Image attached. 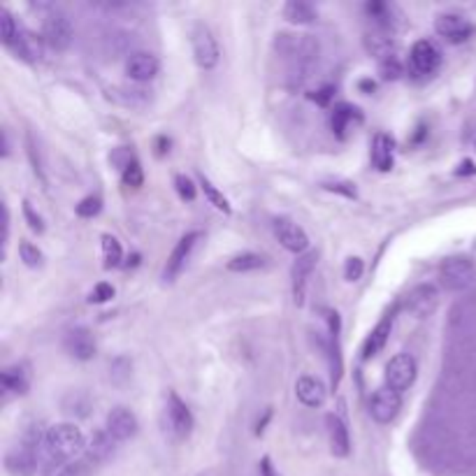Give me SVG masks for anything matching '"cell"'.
Here are the masks:
<instances>
[{"label":"cell","instance_id":"cell-1","mask_svg":"<svg viewBox=\"0 0 476 476\" xmlns=\"http://www.w3.org/2000/svg\"><path fill=\"white\" fill-rule=\"evenodd\" d=\"M274 51L291 63V80L293 86H300L307 80L311 67L321 54V45L314 36L307 33H276L274 36Z\"/></svg>","mask_w":476,"mask_h":476},{"label":"cell","instance_id":"cell-2","mask_svg":"<svg viewBox=\"0 0 476 476\" xmlns=\"http://www.w3.org/2000/svg\"><path fill=\"white\" fill-rule=\"evenodd\" d=\"M47 460H72L86 451V437L75 423H56L47 430L45 437Z\"/></svg>","mask_w":476,"mask_h":476},{"label":"cell","instance_id":"cell-3","mask_svg":"<svg viewBox=\"0 0 476 476\" xmlns=\"http://www.w3.org/2000/svg\"><path fill=\"white\" fill-rule=\"evenodd\" d=\"M163 426H166V432L175 439V441H184L190 437L193 432V413H190L188 404L181 400V397L170 391L166 397V406H163Z\"/></svg>","mask_w":476,"mask_h":476},{"label":"cell","instance_id":"cell-4","mask_svg":"<svg viewBox=\"0 0 476 476\" xmlns=\"http://www.w3.org/2000/svg\"><path fill=\"white\" fill-rule=\"evenodd\" d=\"M190 49H193V60L200 70H214L221 60V49L216 42L210 26L195 23L190 28Z\"/></svg>","mask_w":476,"mask_h":476},{"label":"cell","instance_id":"cell-5","mask_svg":"<svg viewBox=\"0 0 476 476\" xmlns=\"http://www.w3.org/2000/svg\"><path fill=\"white\" fill-rule=\"evenodd\" d=\"M72 38H75V31H72L70 19H67L63 12L51 7V10L42 16V40H45V45L54 51H65L72 45Z\"/></svg>","mask_w":476,"mask_h":476},{"label":"cell","instance_id":"cell-6","mask_svg":"<svg viewBox=\"0 0 476 476\" xmlns=\"http://www.w3.org/2000/svg\"><path fill=\"white\" fill-rule=\"evenodd\" d=\"M476 267L467 256H451L439 265V283L446 291H463L474 281Z\"/></svg>","mask_w":476,"mask_h":476},{"label":"cell","instance_id":"cell-7","mask_svg":"<svg viewBox=\"0 0 476 476\" xmlns=\"http://www.w3.org/2000/svg\"><path fill=\"white\" fill-rule=\"evenodd\" d=\"M416 372H418V365L416 360H413V356H409V353H397L386 365V374H384L386 388H391L395 393L409 391L411 384L416 381Z\"/></svg>","mask_w":476,"mask_h":476},{"label":"cell","instance_id":"cell-8","mask_svg":"<svg viewBox=\"0 0 476 476\" xmlns=\"http://www.w3.org/2000/svg\"><path fill=\"white\" fill-rule=\"evenodd\" d=\"M441 65V49L432 40H416L409 49V67L413 75L428 77Z\"/></svg>","mask_w":476,"mask_h":476},{"label":"cell","instance_id":"cell-9","mask_svg":"<svg viewBox=\"0 0 476 476\" xmlns=\"http://www.w3.org/2000/svg\"><path fill=\"white\" fill-rule=\"evenodd\" d=\"M435 33L446 42H451V45H463V42L472 38L474 26L470 23V19H465L463 14L444 12L435 19Z\"/></svg>","mask_w":476,"mask_h":476},{"label":"cell","instance_id":"cell-10","mask_svg":"<svg viewBox=\"0 0 476 476\" xmlns=\"http://www.w3.org/2000/svg\"><path fill=\"white\" fill-rule=\"evenodd\" d=\"M200 239H202V232L193 230V232H186V235L177 242V247L172 249L166 267H163V281H175L177 279L179 272L184 270V265L188 263L190 254H193V249Z\"/></svg>","mask_w":476,"mask_h":476},{"label":"cell","instance_id":"cell-11","mask_svg":"<svg viewBox=\"0 0 476 476\" xmlns=\"http://www.w3.org/2000/svg\"><path fill=\"white\" fill-rule=\"evenodd\" d=\"M105 430L109 432L117 444H121V441H128L137 435L140 421H137L135 411L128 409V406H114L105 418Z\"/></svg>","mask_w":476,"mask_h":476},{"label":"cell","instance_id":"cell-12","mask_svg":"<svg viewBox=\"0 0 476 476\" xmlns=\"http://www.w3.org/2000/svg\"><path fill=\"white\" fill-rule=\"evenodd\" d=\"M400 409H402V397L400 393L391 391V388H379V391L369 397V413L381 426L393 423L397 413H400Z\"/></svg>","mask_w":476,"mask_h":476},{"label":"cell","instance_id":"cell-13","mask_svg":"<svg viewBox=\"0 0 476 476\" xmlns=\"http://www.w3.org/2000/svg\"><path fill=\"white\" fill-rule=\"evenodd\" d=\"M274 237L279 239V244L286 249V251H291V254H296V256H302V254H307V249H309V237H307V232L302 230L298 223H293L291 219H274Z\"/></svg>","mask_w":476,"mask_h":476},{"label":"cell","instance_id":"cell-14","mask_svg":"<svg viewBox=\"0 0 476 476\" xmlns=\"http://www.w3.org/2000/svg\"><path fill=\"white\" fill-rule=\"evenodd\" d=\"M63 349L67 351V356L75 360H93L95 356V337L91 335L89 328L75 325L63 335Z\"/></svg>","mask_w":476,"mask_h":476},{"label":"cell","instance_id":"cell-15","mask_svg":"<svg viewBox=\"0 0 476 476\" xmlns=\"http://www.w3.org/2000/svg\"><path fill=\"white\" fill-rule=\"evenodd\" d=\"M161 70V60L151 51H133L131 56L126 58V75L128 80H133L135 84H146L151 82Z\"/></svg>","mask_w":476,"mask_h":476},{"label":"cell","instance_id":"cell-16","mask_svg":"<svg viewBox=\"0 0 476 476\" xmlns=\"http://www.w3.org/2000/svg\"><path fill=\"white\" fill-rule=\"evenodd\" d=\"M439 305V293L432 283H421L413 291H409V296L404 300V307L411 316L416 318H428L435 314V309Z\"/></svg>","mask_w":476,"mask_h":476},{"label":"cell","instance_id":"cell-17","mask_svg":"<svg viewBox=\"0 0 476 476\" xmlns=\"http://www.w3.org/2000/svg\"><path fill=\"white\" fill-rule=\"evenodd\" d=\"M316 261H318L316 251H307V254L298 256V261L293 263V270H291V279H293V302H296L298 307L305 305L307 281H309L311 272H314Z\"/></svg>","mask_w":476,"mask_h":476},{"label":"cell","instance_id":"cell-18","mask_svg":"<svg viewBox=\"0 0 476 476\" xmlns=\"http://www.w3.org/2000/svg\"><path fill=\"white\" fill-rule=\"evenodd\" d=\"M117 441L112 439V435L107 430H95L91 432L89 441H86V451H84V465L95 467L107 463L112 455H114Z\"/></svg>","mask_w":476,"mask_h":476},{"label":"cell","instance_id":"cell-19","mask_svg":"<svg viewBox=\"0 0 476 476\" xmlns=\"http://www.w3.org/2000/svg\"><path fill=\"white\" fill-rule=\"evenodd\" d=\"M362 47L369 56H374L377 60H384V58H391V56H397V38L395 33L391 31H384V28H372L367 31L365 36H362Z\"/></svg>","mask_w":476,"mask_h":476},{"label":"cell","instance_id":"cell-20","mask_svg":"<svg viewBox=\"0 0 476 476\" xmlns=\"http://www.w3.org/2000/svg\"><path fill=\"white\" fill-rule=\"evenodd\" d=\"M107 98L121 107L144 109L151 102L153 95L149 89H144L142 84H135V86H112V89H107Z\"/></svg>","mask_w":476,"mask_h":476},{"label":"cell","instance_id":"cell-21","mask_svg":"<svg viewBox=\"0 0 476 476\" xmlns=\"http://www.w3.org/2000/svg\"><path fill=\"white\" fill-rule=\"evenodd\" d=\"M0 386H3L5 400L10 395H26L31 388V365L28 362H16L0 374Z\"/></svg>","mask_w":476,"mask_h":476},{"label":"cell","instance_id":"cell-22","mask_svg":"<svg viewBox=\"0 0 476 476\" xmlns=\"http://www.w3.org/2000/svg\"><path fill=\"white\" fill-rule=\"evenodd\" d=\"M365 14L374 21V28H384L391 33H395V28L404 19L402 12L393 3H384V0H369V3H365Z\"/></svg>","mask_w":476,"mask_h":476},{"label":"cell","instance_id":"cell-23","mask_svg":"<svg viewBox=\"0 0 476 476\" xmlns=\"http://www.w3.org/2000/svg\"><path fill=\"white\" fill-rule=\"evenodd\" d=\"M5 470L12 476H33L38 472V453L26 446H14L5 453Z\"/></svg>","mask_w":476,"mask_h":476},{"label":"cell","instance_id":"cell-24","mask_svg":"<svg viewBox=\"0 0 476 476\" xmlns=\"http://www.w3.org/2000/svg\"><path fill=\"white\" fill-rule=\"evenodd\" d=\"M325 430L328 441H330V451L335 458H349L351 453V437L346 423L337 416V413H328L325 416Z\"/></svg>","mask_w":476,"mask_h":476},{"label":"cell","instance_id":"cell-25","mask_svg":"<svg viewBox=\"0 0 476 476\" xmlns=\"http://www.w3.org/2000/svg\"><path fill=\"white\" fill-rule=\"evenodd\" d=\"M7 49H10L16 58L26 60V63H38L42 58V51H45V40H42V36H36V33L21 28L16 40Z\"/></svg>","mask_w":476,"mask_h":476},{"label":"cell","instance_id":"cell-26","mask_svg":"<svg viewBox=\"0 0 476 476\" xmlns=\"http://www.w3.org/2000/svg\"><path fill=\"white\" fill-rule=\"evenodd\" d=\"M372 166L379 172H391L395 163V140L388 133H377L372 137V149H369Z\"/></svg>","mask_w":476,"mask_h":476},{"label":"cell","instance_id":"cell-27","mask_svg":"<svg viewBox=\"0 0 476 476\" xmlns=\"http://www.w3.org/2000/svg\"><path fill=\"white\" fill-rule=\"evenodd\" d=\"M362 121V112L351 105V102H337L330 112V128L335 137H340V140H346V133L351 131L353 124H360Z\"/></svg>","mask_w":476,"mask_h":476},{"label":"cell","instance_id":"cell-28","mask_svg":"<svg viewBox=\"0 0 476 476\" xmlns=\"http://www.w3.org/2000/svg\"><path fill=\"white\" fill-rule=\"evenodd\" d=\"M296 395H298V400L305 404V406L318 409V406H323L328 391H325V386H323L321 379L305 374V377H300L296 381Z\"/></svg>","mask_w":476,"mask_h":476},{"label":"cell","instance_id":"cell-29","mask_svg":"<svg viewBox=\"0 0 476 476\" xmlns=\"http://www.w3.org/2000/svg\"><path fill=\"white\" fill-rule=\"evenodd\" d=\"M391 332H393V314H386L377 323L374 330L367 335L365 344H362V360L379 356V353L384 351V346L388 344V340H391Z\"/></svg>","mask_w":476,"mask_h":476},{"label":"cell","instance_id":"cell-30","mask_svg":"<svg viewBox=\"0 0 476 476\" xmlns=\"http://www.w3.org/2000/svg\"><path fill=\"white\" fill-rule=\"evenodd\" d=\"M281 14H283L286 21L296 23V26H307V23H314L318 19L316 7L305 3V0H288V3L281 7Z\"/></svg>","mask_w":476,"mask_h":476},{"label":"cell","instance_id":"cell-31","mask_svg":"<svg viewBox=\"0 0 476 476\" xmlns=\"http://www.w3.org/2000/svg\"><path fill=\"white\" fill-rule=\"evenodd\" d=\"M318 344H321V349L325 351V358H328V367H330V381H332V388L340 386L342 381V372H344V362H342V353H340V337H318Z\"/></svg>","mask_w":476,"mask_h":476},{"label":"cell","instance_id":"cell-32","mask_svg":"<svg viewBox=\"0 0 476 476\" xmlns=\"http://www.w3.org/2000/svg\"><path fill=\"white\" fill-rule=\"evenodd\" d=\"M63 411L67 413V416H77V418H86L91 411V400L89 395H84L80 391H72L65 395L63 400Z\"/></svg>","mask_w":476,"mask_h":476},{"label":"cell","instance_id":"cell-33","mask_svg":"<svg viewBox=\"0 0 476 476\" xmlns=\"http://www.w3.org/2000/svg\"><path fill=\"white\" fill-rule=\"evenodd\" d=\"M263 265H265V258L249 251V254H239L235 258H230L226 267L230 272H254V270H261Z\"/></svg>","mask_w":476,"mask_h":476},{"label":"cell","instance_id":"cell-34","mask_svg":"<svg viewBox=\"0 0 476 476\" xmlns=\"http://www.w3.org/2000/svg\"><path fill=\"white\" fill-rule=\"evenodd\" d=\"M102 258H105V270H114L124 261V251L114 235H102Z\"/></svg>","mask_w":476,"mask_h":476},{"label":"cell","instance_id":"cell-35","mask_svg":"<svg viewBox=\"0 0 476 476\" xmlns=\"http://www.w3.org/2000/svg\"><path fill=\"white\" fill-rule=\"evenodd\" d=\"M198 179H200V188L205 190V198H207V200H210V205H214L216 210L223 212V214H230V212H232V207H230V202H228V198L223 195L221 190L216 188V186H214L212 181L207 179L205 175H200Z\"/></svg>","mask_w":476,"mask_h":476},{"label":"cell","instance_id":"cell-36","mask_svg":"<svg viewBox=\"0 0 476 476\" xmlns=\"http://www.w3.org/2000/svg\"><path fill=\"white\" fill-rule=\"evenodd\" d=\"M19 258L26 267H33V270H38V267L45 265V254H42V251L28 239L19 242Z\"/></svg>","mask_w":476,"mask_h":476},{"label":"cell","instance_id":"cell-37","mask_svg":"<svg viewBox=\"0 0 476 476\" xmlns=\"http://www.w3.org/2000/svg\"><path fill=\"white\" fill-rule=\"evenodd\" d=\"M402 75H404V65H402V60L397 58V56L379 60V77H381V82H397V80H402Z\"/></svg>","mask_w":476,"mask_h":476},{"label":"cell","instance_id":"cell-38","mask_svg":"<svg viewBox=\"0 0 476 476\" xmlns=\"http://www.w3.org/2000/svg\"><path fill=\"white\" fill-rule=\"evenodd\" d=\"M80 472V465H75L72 460H47V465L42 467V476H77Z\"/></svg>","mask_w":476,"mask_h":476},{"label":"cell","instance_id":"cell-39","mask_svg":"<svg viewBox=\"0 0 476 476\" xmlns=\"http://www.w3.org/2000/svg\"><path fill=\"white\" fill-rule=\"evenodd\" d=\"M0 23H3V45L10 47L12 42L16 40V36H19L21 28L16 26L14 14L7 10V7H3V10H0Z\"/></svg>","mask_w":476,"mask_h":476},{"label":"cell","instance_id":"cell-40","mask_svg":"<svg viewBox=\"0 0 476 476\" xmlns=\"http://www.w3.org/2000/svg\"><path fill=\"white\" fill-rule=\"evenodd\" d=\"M131 369H133V362L128 360L126 356L117 358L112 362V369H109V377H112V384L117 386H124L128 379H131Z\"/></svg>","mask_w":476,"mask_h":476},{"label":"cell","instance_id":"cell-41","mask_svg":"<svg viewBox=\"0 0 476 476\" xmlns=\"http://www.w3.org/2000/svg\"><path fill=\"white\" fill-rule=\"evenodd\" d=\"M77 216H82V219H93V216H98L102 212V198L100 195H86L84 200H80V205L75 207Z\"/></svg>","mask_w":476,"mask_h":476},{"label":"cell","instance_id":"cell-42","mask_svg":"<svg viewBox=\"0 0 476 476\" xmlns=\"http://www.w3.org/2000/svg\"><path fill=\"white\" fill-rule=\"evenodd\" d=\"M121 181H124L126 186H131V188H140L142 186L144 172H142V166L135 158L124 168V172H121Z\"/></svg>","mask_w":476,"mask_h":476},{"label":"cell","instance_id":"cell-43","mask_svg":"<svg viewBox=\"0 0 476 476\" xmlns=\"http://www.w3.org/2000/svg\"><path fill=\"white\" fill-rule=\"evenodd\" d=\"M26 146H28V158H31L33 172H36V177L42 181V184H47V179H45V166H42L38 144H36V140H33V135H31V133H26Z\"/></svg>","mask_w":476,"mask_h":476},{"label":"cell","instance_id":"cell-44","mask_svg":"<svg viewBox=\"0 0 476 476\" xmlns=\"http://www.w3.org/2000/svg\"><path fill=\"white\" fill-rule=\"evenodd\" d=\"M175 188H177V193H179L181 200H188V202H193V200H195L198 188H195L193 181H190V177H186V175H177V177H175Z\"/></svg>","mask_w":476,"mask_h":476},{"label":"cell","instance_id":"cell-45","mask_svg":"<svg viewBox=\"0 0 476 476\" xmlns=\"http://www.w3.org/2000/svg\"><path fill=\"white\" fill-rule=\"evenodd\" d=\"M112 298H114V286L107 281L95 283L93 291L89 293V302H93V305H102V302H107Z\"/></svg>","mask_w":476,"mask_h":476},{"label":"cell","instance_id":"cell-46","mask_svg":"<svg viewBox=\"0 0 476 476\" xmlns=\"http://www.w3.org/2000/svg\"><path fill=\"white\" fill-rule=\"evenodd\" d=\"M23 219H26V223H28V228L33 232H38V235L45 232V221H42V216L33 210L31 200H23Z\"/></svg>","mask_w":476,"mask_h":476},{"label":"cell","instance_id":"cell-47","mask_svg":"<svg viewBox=\"0 0 476 476\" xmlns=\"http://www.w3.org/2000/svg\"><path fill=\"white\" fill-rule=\"evenodd\" d=\"M362 272H365V263H362L358 256L346 258V263H344V279L346 281H351V283L358 281L362 276Z\"/></svg>","mask_w":476,"mask_h":476},{"label":"cell","instance_id":"cell-48","mask_svg":"<svg viewBox=\"0 0 476 476\" xmlns=\"http://www.w3.org/2000/svg\"><path fill=\"white\" fill-rule=\"evenodd\" d=\"M335 86L332 84H325V86H321V89H316V91H311L309 93V100L311 102H316V105H321V107H328L332 102V98H335Z\"/></svg>","mask_w":476,"mask_h":476},{"label":"cell","instance_id":"cell-49","mask_svg":"<svg viewBox=\"0 0 476 476\" xmlns=\"http://www.w3.org/2000/svg\"><path fill=\"white\" fill-rule=\"evenodd\" d=\"M325 190H332V193H342L346 198H356V186L351 184V181H325L323 184Z\"/></svg>","mask_w":476,"mask_h":476},{"label":"cell","instance_id":"cell-50","mask_svg":"<svg viewBox=\"0 0 476 476\" xmlns=\"http://www.w3.org/2000/svg\"><path fill=\"white\" fill-rule=\"evenodd\" d=\"M7 239H10V210L3 205V249H7Z\"/></svg>","mask_w":476,"mask_h":476},{"label":"cell","instance_id":"cell-51","mask_svg":"<svg viewBox=\"0 0 476 476\" xmlns=\"http://www.w3.org/2000/svg\"><path fill=\"white\" fill-rule=\"evenodd\" d=\"M153 146H156V156L161 158V156H166L170 151V140H168L166 135H161V137H156V144Z\"/></svg>","mask_w":476,"mask_h":476},{"label":"cell","instance_id":"cell-52","mask_svg":"<svg viewBox=\"0 0 476 476\" xmlns=\"http://www.w3.org/2000/svg\"><path fill=\"white\" fill-rule=\"evenodd\" d=\"M261 476H279V474H276V470H274L272 460H270V455H265L261 460Z\"/></svg>","mask_w":476,"mask_h":476},{"label":"cell","instance_id":"cell-53","mask_svg":"<svg viewBox=\"0 0 476 476\" xmlns=\"http://www.w3.org/2000/svg\"><path fill=\"white\" fill-rule=\"evenodd\" d=\"M455 175H476V166L472 161H463L460 166H458Z\"/></svg>","mask_w":476,"mask_h":476},{"label":"cell","instance_id":"cell-54","mask_svg":"<svg viewBox=\"0 0 476 476\" xmlns=\"http://www.w3.org/2000/svg\"><path fill=\"white\" fill-rule=\"evenodd\" d=\"M358 89H360L362 93H374L377 84L372 82V80H360V82H358Z\"/></svg>","mask_w":476,"mask_h":476},{"label":"cell","instance_id":"cell-55","mask_svg":"<svg viewBox=\"0 0 476 476\" xmlns=\"http://www.w3.org/2000/svg\"><path fill=\"white\" fill-rule=\"evenodd\" d=\"M270 416H272V409H267L265 411V416L258 421V426H256V435H263L265 432V426H267V421H270Z\"/></svg>","mask_w":476,"mask_h":476},{"label":"cell","instance_id":"cell-56","mask_svg":"<svg viewBox=\"0 0 476 476\" xmlns=\"http://www.w3.org/2000/svg\"><path fill=\"white\" fill-rule=\"evenodd\" d=\"M428 135V131H426V126H418L416 128V133H413V137H411V144H421L423 142V137Z\"/></svg>","mask_w":476,"mask_h":476},{"label":"cell","instance_id":"cell-57","mask_svg":"<svg viewBox=\"0 0 476 476\" xmlns=\"http://www.w3.org/2000/svg\"><path fill=\"white\" fill-rule=\"evenodd\" d=\"M10 156V137H7V131H3V158Z\"/></svg>","mask_w":476,"mask_h":476}]
</instances>
